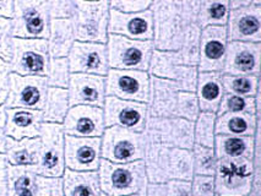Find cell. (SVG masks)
<instances>
[{
    "label": "cell",
    "instance_id": "44dd1931",
    "mask_svg": "<svg viewBox=\"0 0 261 196\" xmlns=\"http://www.w3.org/2000/svg\"><path fill=\"white\" fill-rule=\"evenodd\" d=\"M69 101L72 105H93L103 108L106 97V78L99 75L72 72L68 86Z\"/></svg>",
    "mask_w": 261,
    "mask_h": 196
},
{
    "label": "cell",
    "instance_id": "d6a6232c",
    "mask_svg": "<svg viewBox=\"0 0 261 196\" xmlns=\"http://www.w3.org/2000/svg\"><path fill=\"white\" fill-rule=\"evenodd\" d=\"M229 11V0H201L196 22L201 29L208 26H226Z\"/></svg>",
    "mask_w": 261,
    "mask_h": 196
},
{
    "label": "cell",
    "instance_id": "4dcf8cb0",
    "mask_svg": "<svg viewBox=\"0 0 261 196\" xmlns=\"http://www.w3.org/2000/svg\"><path fill=\"white\" fill-rule=\"evenodd\" d=\"M37 178L32 167L8 164V196H36Z\"/></svg>",
    "mask_w": 261,
    "mask_h": 196
},
{
    "label": "cell",
    "instance_id": "7c38bea8",
    "mask_svg": "<svg viewBox=\"0 0 261 196\" xmlns=\"http://www.w3.org/2000/svg\"><path fill=\"white\" fill-rule=\"evenodd\" d=\"M48 82L45 76L19 75L10 72L9 93L5 108H27L42 110L47 97Z\"/></svg>",
    "mask_w": 261,
    "mask_h": 196
},
{
    "label": "cell",
    "instance_id": "d4e9b609",
    "mask_svg": "<svg viewBox=\"0 0 261 196\" xmlns=\"http://www.w3.org/2000/svg\"><path fill=\"white\" fill-rule=\"evenodd\" d=\"M171 149L161 144L147 143L142 158L148 183H167L169 180Z\"/></svg>",
    "mask_w": 261,
    "mask_h": 196
},
{
    "label": "cell",
    "instance_id": "9f6ffc18",
    "mask_svg": "<svg viewBox=\"0 0 261 196\" xmlns=\"http://www.w3.org/2000/svg\"><path fill=\"white\" fill-rule=\"evenodd\" d=\"M230 9L243 8V7H255L261 5V0H229Z\"/></svg>",
    "mask_w": 261,
    "mask_h": 196
},
{
    "label": "cell",
    "instance_id": "6f0895ef",
    "mask_svg": "<svg viewBox=\"0 0 261 196\" xmlns=\"http://www.w3.org/2000/svg\"><path fill=\"white\" fill-rule=\"evenodd\" d=\"M188 3H189L191 10L194 11V14L198 16V11H199L200 4H201V0H188Z\"/></svg>",
    "mask_w": 261,
    "mask_h": 196
},
{
    "label": "cell",
    "instance_id": "816d5d0a",
    "mask_svg": "<svg viewBox=\"0 0 261 196\" xmlns=\"http://www.w3.org/2000/svg\"><path fill=\"white\" fill-rule=\"evenodd\" d=\"M0 196H8V161L4 153H0Z\"/></svg>",
    "mask_w": 261,
    "mask_h": 196
},
{
    "label": "cell",
    "instance_id": "f907efd6",
    "mask_svg": "<svg viewBox=\"0 0 261 196\" xmlns=\"http://www.w3.org/2000/svg\"><path fill=\"white\" fill-rule=\"evenodd\" d=\"M168 196H193L191 195V184L184 180H168Z\"/></svg>",
    "mask_w": 261,
    "mask_h": 196
},
{
    "label": "cell",
    "instance_id": "b9f144b4",
    "mask_svg": "<svg viewBox=\"0 0 261 196\" xmlns=\"http://www.w3.org/2000/svg\"><path fill=\"white\" fill-rule=\"evenodd\" d=\"M71 71L68 58H50L45 75L48 86L58 89H68Z\"/></svg>",
    "mask_w": 261,
    "mask_h": 196
},
{
    "label": "cell",
    "instance_id": "ac0fdd59",
    "mask_svg": "<svg viewBox=\"0 0 261 196\" xmlns=\"http://www.w3.org/2000/svg\"><path fill=\"white\" fill-rule=\"evenodd\" d=\"M227 46L228 38L226 26H208L201 29L198 63L199 71H222Z\"/></svg>",
    "mask_w": 261,
    "mask_h": 196
},
{
    "label": "cell",
    "instance_id": "5b68a950",
    "mask_svg": "<svg viewBox=\"0 0 261 196\" xmlns=\"http://www.w3.org/2000/svg\"><path fill=\"white\" fill-rule=\"evenodd\" d=\"M144 132L119 126H107L101 136L102 159L113 163H130L142 161L146 149Z\"/></svg>",
    "mask_w": 261,
    "mask_h": 196
},
{
    "label": "cell",
    "instance_id": "3957f363",
    "mask_svg": "<svg viewBox=\"0 0 261 196\" xmlns=\"http://www.w3.org/2000/svg\"><path fill=\"white\" fill-rule=\"evenodd\" d=\"M109 17L108 0H77L71 19L76 41L106 43L109 35Z\"/></svg>",
    "mask_w": 261,
    "mask_h": 196
},
{
    "label": "cell",
    "instance_id": "4fadbf2b",
    "mask_svg": "<svg viewBox=\"0 0 261 196\" xmlns=\"http://www.w3.org/2000/svg\"><path fill=\"white\" fill-rule=\"evenodd\" d=\"M106 128L119 126L127 130L142 132L148 117V105L141 102L106 97L103 104Z\"/></svg>",
    "mask_w": 261,
    "mask_h": 196
},
{
    "label": "cell",
    "instance_id": "8fae6325",
    "mask_svg": "<svg viewBox=\"0 0 261 196\" xmlns=\"http://www.w3.org/2000/svg\"><path fill=\"white\" fill-rule=\"evenodd\" d=\"M106 78V95L126 101L148 103L150 101V74L140 70L109 69Z\"/></svg>",
    "mask_w": 261,
    "mask_h": 196
},
{
    "label": "cell",
    "instance_id": "52a82bcc",
    "mask_svg": "<svg viewBox=\"0 0 261 196\" xmlns=\"http://www.w3.org/2000/svg\"><path fill=\"white\" fill-rule=\"evenodd\" d=\"M214 177L217 195L248 196L254 178L253 159L218 158Z\"/></svg>",
    "mask_w": 261,
    "mask_h": 196
},
{
    "label": "cell",
    "instance_id": "681fc988",
    "mask_svg": "<svg viewBox=\"0 0 261 196\" xmlns=\"http://www.w3.org/2000/svg\"><path fill=\"white\" fill-rule=\"evenodd\" d=\"M10 65L8 62L0 59V107L5 104L9 93V76H10Z\"/></svg>",
    "mask_w": 261,
    "mask_h": 196
},
{
    "label": "cell",
    "instance_id": "f5cc1de1",
    "mask_svg": "<svg viewBox=\"0 0 261 196\" xmlns=\"http://www.w3.org/2000/svg\"><path fill=\"white\" fill-rule=\"evenodd\" d=\"M145 196H168L167 183H148L145 188Z\"/></svg>",
    "mask_w": 261,
    "mask_h": 196
},
{
    "label": "cell",
    "instance_id": "ba28073f",
    "mask_svg": "<svg viewBox=\"0 0 261 196\" xmlns=\"http://www.w3.org/2000/svg\"><path fill=\"white\" fill-rule=\"evenodd\" d=\"M49 60L47 39L14 38L13 55L9 62L11 72L19 75L45 76Z\"/></svg>",
    "mask_w": 261,
    "mask_h": 196
},
{
    "label": "cell",
    "instance_id": "7dc6e473",
    "mask_svg": "<svg viewBox=\"0 0 261 196\" xmlns=\"http://www.w3.org/2000/svg\"><path fill=\"white\" fill-rule=\"evenodd\" d=\"M109 7L121 13H138L146 10L152 5L153 0H108Z\"/></svg>",
    "mask_w": 261,
    "mask_h": 196
},
{
    "label": "cell",
    "instance_id": "9c48e42d",
    "mask_svg": "<svg viewBox=\"0 0 261 196\" xmlns=\"http://www.w3.org/2000/svg\"><path fill=\"white\" fill-rule=\"evenodd\" d=\"M41 151L38 163L33 167L36 173L42 177L62 178L65 172V134L62 124L43 123L41 132Z\"/></svg>",
    "mask_w": 261,
    "mask_h": 196
},
{
    "label": "cell",
    "instance_id": "277c9868",
    "mask_svg": "<svg viewBox=\"0 0 261 196\" xmlns=\"http://www.w3.org/2000/svg\"><path fill=\"white\" fill-rule=\"evenodd\" d=\"M106 46L111 69L148 71L154 50L152 41L130 39L109 33Z\"/></svg>",
    "mask_w": 261,
    "mask_h": 196
},
{
    "label": "cell",
    "instance_id": "30bf717a",
    "mask_svg": "<svg viewBox=\"0 0 261 196\" xmlns=\"http://www.w3.org/2000/svg\"><path fill=\"white\" fill-rule=\"evenodd\" d=\"M148 74L174 81L180 91L195 92L199 69L198 66L185 64L177 50L154 49Z\"/></svg>",
    "mask_w": 261,
    "mask_h": 196
},
{
    "label": "cell",
    "instance_id": "9a60e30c",
    "mask_svg": "<svg viewBox=\"0 0 261 196\" xmlns=\"http://www.w3.org/2000/svg\"><path fill=\"white\" fill-rule=\"evenodd\" d=\"M70 71L77 74H89L106 76L109 71L108 54L106 43L75 41L68 54Z\"/></svg>",
    "mask_w": 261,
    "mask_h": 196
},
{
    "label": "cell",
    "instance_id": "8992f818",
    "mask_svg": "<svg viewBox=\"0 0 261 196\" xmlns=\"http://www.w3.org/2000/svg\"><path fill=\"white\" fill-rule=\"evenodd\" d=\"M50 20V0H14V37L47 39Z\"/></svg>",
    "mask_w": 261,
    "mask_h": 196
},
{
    "label": "cell",
    "instance_id": "7a4b0ae2",
    "mask_svg": "<svg viewBox=\"0 0 261 196\" xmlns=\"http://www.w3.org/2000/svg\"><path fill=\"white\" fill-rule=\"evenodd\" d=\"M97 173L103 194L132 195L144 191L146 188L147 178L142 161L113 163L102 159Z\"/></svg>",
    "mask_w": 261,
    "mask_h": 196
},
{
    "label": "cell",
    "instance_id": "ee69618b",
    "mask_svg": "<svg viewBox=\"0 0 261 196\" xmlns=\"http://www.w3.org/2000/svg\"><path fill=\"white\" fill-rule=\"evenodd\" d=\"M14 38L11 19L0 16V59L8 63L13 55Z\"/></svg>",
    "mask_w": 261,
    "mask_h": 196
},
{
    "label": "cell",
    "instance_id": "f6af8a7d",
    "mask_svg": "<svg viewBox=\"0 0 261 196\" xmlns=\"http://www.w3.org/2000/svg\"><path fill=\"white\" fill-rule=\"evenodd\" d=\"M191 195L193 196H216L215 177L194 176L190 180Z\"/></svg>",
    "mask_w": 261,
    "mask_h": 196
},
{
    "label": "cell",
    "instance_id": "bcb514c9",
    "mask_svg": "<svg viewBox=\"0 0 261 196\" xmlns=\"http://www.w3.org/2000/svg\"><path fill=\"white\" fill-rule=\"evenodd\" d=\"M36 196H64L62 178L38 176Z\"/></svg>",
    "mask_w": 261,
    "mask_h": 196
},
{
    "label": "cell",
    "instance_id": "f1b7e54d",
    "mask_svg": "<svg viewBox=\"0 0 261 196\" xmlns=\"http://www.w3.org/2000/svg\"><path fill=\"white\" fill-rule=\"evenodd\" d=\"M62 180L64 196H102L97 172H75L65 168Z\"/></svg>",
    "mask_w": 261,
    "mask_h": 196
},
{
    "label": "cell",
    "instance_id": "603a6c76",
    "mask_svg": "<svg viewBox=\"0 0 261 196\" xmlns=\"http://www.w3.org/2000/svg\"><path fill=\"white\" fill-rule=\"evenodd\" d=\"M5 134L14 140L38 137L43 124V111L27 108H5Z\"/></svg>",
    "mask_w": 261,
    "mask_h": 196
},
{
    "label": "cell",
    "instance_id": "484cf974",
    "mask_svg": "<svg viewBox=\"0 0 261 196\" xmlns=\"http://www.w3.org/2000/svg\"><path fill=\"white\" fill-rule=\"evenodd\" d=\"M75 31L71 19H51L47 37L50 58H66L74 46Z\"/></svg>",
    "mask_w": 261,
    "mask_h": 196
},
{
    "label": "cell",
    "instance_id": "74e56055",
    "mask_svg": "<svg viewBox=\"0 0 261 196\" xmlns=\"http://www.w3.org/2000/svg\"><path fill=\"white\" fill-rule=\"evenodd\" d=\"M216 113L200 111L199 117L194 122V140L196 145L214 147L216 136Z\"/></svg>",
    "mask_w": 261,
    "mask_h": 196
},
{
    "label": "cell",
    "instance_id": "4316f807",
    "mask_svg": "<svg viewBox=\"0 0 261 196\" xmlns=\"http://www.w3.org/2000/svg\"><path fill=\"white\" fill-rule=\"evenodd\" d=\"M261 125V118L250 113H224L216 118V134L254 136Z\"/></svg>",
    "mask_w": 261,
    "mask_h": 196
},
{
    "label": "cell",
    "instance_id": "836d02e7",
    "mask_svg": "<svg viewBox=\"0 0 261 196\" xmlns=\"http://www.w3.org/2000/svg\"><path fill=\"white\" fill-rule=\"evenodd\" d=\"M194 174V162L191 150L172 147L169 152V180L190 182Z\"/></svg>",
    "mask_w": 261,
    "mask_h": 196
},
{
    "label": "cell",
    "instance_id": "1f68e13d",
    "mask_svg": "<svg viewBox=\"0 0 261 196\" xmlns=\"http://www.w3.org/2000/svg\"><path fill=\"white\" fill-rule=\"evenodd\" d=\"M70 109L68 89L48 87L43 111V122L63 124L68 110Z\"/></svg>",
    "mask_w": 261,
    "mask_h": 196
},
{
    "label": "cell",
    "instance_id": "f35d334b",
    "mask_svg": "<svg viewBox=\"0 0 261 196\" xmlns=\"http://www.w3.org/2000/svg\"><path fill=\"white\" fill-rule=\"evenodd\" d=\"M194 162V174L214 177L217 167V155L214 147L194 145L191 149Z\"/></svg>",
    "mask_w": 261,
    "mask_h": 196
},
{
    "label": "cell",
    "instance_id": "ab89813d",
    "mask_svg": "<svg viewBox=\"0 0 261 196\" xmlns=\"http://www.w3.org/2000/svg\"><path fill=\"white\" fill-rule=\"evenodd\" d=\"M224 113H250L261 118V114L257 113L256 107H255L254 97H245V96L232 95V93L226 92L221 99L216 114L220 116Z\"/></svg>",
    "mask_w": 261,
    "mask_h": 196
},
{
    "label": "cell",
    "instance_id": "8d00e7d4",
    "mask_svg": "<svg viewBox=\"0 0 261 196\" xmlns=\"http://www.w3.org/2000/svg\"><path fill=\"white\" fill-rule=\"evenodd\" d=\"M200 41H201V27L198 25V22H193L185 33L180 48L177 50L185 64L198 66Z\"/></svg>",
    "mask_w": 261,
    "mask_h": 196
},
{
    "label": "cell",
    "instance_id": "2e32d148",
    "mask_svg": "<svg viewBox=\"0 0 261 196\" xmlns=\"http://www.w3.org/2000/svg\"><path fill=\"white\" fill-rule=\"evenodd\" d=\"M64 134L77 137H101L106 123L103 108L93 105H72L63 122Z\"/></svg>",
    "mask_w": 261,
    "mask_h": 196
},
{
    "label": "cell",
    "instance_id": "e0dca14e",
    "mask_svg": "<svg viewBox=\"0 0 261 196\" xmlns=\"http://www.w3.org/2000/svg\"><path fill=\"white\" fill-rule=\"evenodd\" d=\"M261 71V42H228L222 74L255 75Z\"/></svg>",
    "mask_w": 261,
    "mask_h": 196
},
{
    "label": "cell",
    "instance_id": "5bb4252c",
    "mask_svg": "<svg viewBox=\"0 0 261 196\" xmlns=\"http://www.w3.org/2000/svg\"><path fill=\"white\" fill-rule=\"evenodd\" d=\"M64 158L66 170L97 172L102 161L101 137H77L65 135Z\"/></svg>",
    "mask_w": 261,
    "mask_h": 196
},
{
    "label": "cell",
    "instance_id": "d590c367",
    "mask_svg": "<svg viewBox=\"0 0 261 196\" xmlns=\"http://www.w3.org/2000/svg\"><path fill=\"white\" fill-rule=\"evenodd\" d=\"M172 128L173 118L147 117L144 128V135L147 143L161 144L172 149Z\"/></svg>",
    "mask_w": 261,
    "mask_h": 196
},
{
    "label": "cell",
    "instance_id": "e575fe53",
    "mask_svg": "<svg viewBox=\"0 0 261 196\" xmlns=\"http://www.w3.org/2000/svg\"><path fill=\"white\" fill-rule=\"evenodd\" d=\"M222 86L226 93L245 96V97H254L256 92L261 89L260 76L222 74Z\"/></svg>",
    "mask_w": 261,
    "mask_h": 196
},
{
    "label": "cell",
    "instance_id": "91938a15",
    "mask_svg": "<svg viewBox=\"0 0 261 196\" xmlns=\"http://www.w3.org/2000/svg\"><path fill=\"white\" fill-rule=\"evenodd\" d=\"M216 196H220V195H216Z\"/></svg>",
    "mask_w": 261,
    "mask_h": 196
},
{
    "label": "cell",
    "instance_id": "db71d44e",
    "mask_svg": "<svg viewBox=\"0 0 261 196\" xmlns=\"http://www.w3.org/2000/svg\"><path fill=\"white\" fill-rule=\"evenodd\" d=\"M5 124H7V111L5 105L0 107V153H4L7 146V134H5Z\"/></svg>",
    "mask_w": 261,
    "mask_h": 196
},
{
    "label": "cell",
    "instance_id": "f546056e",
    "mask_svg": "<svg viewBox=\"0 0 261 196\" xmlns=\"http://www.w3.org/2000/svg\"><path fill=\"white\" fill-rule=\"evenodd\" d=\"M214 149L217 158L253 159L254 136H233L216 134Z\"/></svg>",
    "mask_w": 261,
    "mask_h": 196
},
{
    "label": "cell",
    "instance_id": "c3c4849f",
    "mask_svg": "<svg viewBox=\"0 0 261 196\" xmlns=\"http://www.w3.org/2000/svg\"><path fill=\"white\" fill-rule=\"evenodd\" d=\"M77 0H50L51 19H72Z\"/></svg>",
    "mask_w": 261,
    "mask_h": 196
},
{
    "label": "cell",
    "instance_id": "7402d4cb",
    "mask_svg": "<svg viewBox=\"0 0 261 196\" xmlns=\"http://www.w3.org/2000/svg\"><path fill=\"white\" fill-rule=\"evenodd\" d=\"M150 101L148 117L173 118L175 117L178 93L180 91L174 81L150 75Z\"/></svg>",
    "mask_w": 261,
    "mask_h": 196
},
{
    "label": "cell",
    "instance_id": "83f0119b",
    "mask_svg": "<svg viewBox=\"0 0 261 196\" xmlns=\"http://www.w3.org/2000/svg\"><path fill=\"white\" fill-rule=\"evenodd\" d=\"M39 151H41L39 136L32 138L25 137L21 140L8 137L4 155L7 157L8 164L33 168L38 163Z\"/></svg>",
    "mask_w": 261,
    "mask_h": 196
},
{
    "label": "cell",
    "instance_id": "cb8c5ba5",
    "mask_svg": "<svg viewBox=\"0 0 261 196\" xmlns=\"http://www.w3.org/2000/svg\"><path fill=\"white\" fill-rule=\"evenodd\" d=\"M195 93L201 111L217 113L221 99L224 95L222 74L214 71H199Z\"/></svg>",
    "mask_w": 261,
    "mask_h": 196
},
{
    "label": "cell",
    "instance_id": "7bdbcfd3",
    "mask_svg": "<svg viewBox=\"0 0 261 196\" xmlns=\"http://www.w3.org/2000/svg\"><path fill=\"white\" fill-rule=\"evenodd\" d=\"M200 104L198 96L195 92L189 91H179L177 107H175V117L183 118L189 122H195L196 118L199 117Z\"/></svg>",
    "mask_w": 261,
    "mask_h": 196
},
{
    "label": "cell",
    "instance_id": "ffe728a7",
    "mask_svg": "<svg viewBox=\"0 0 261 196\" xmlns=\"http://www.w3.org/2000/svg\"><path fill=\"white\" fill-rule=\"evenodd\" d=\"M226 31L228 42H261V5L230 9Z\"/></svg>",
    "mask_w": 261,
    "mask_h": 196
},
{
    "label": "cell",
    "instance_id": "6da1fadb",
    "mask_svg": "<svg viewBox=\"0 0 261 196\" xmlns=\"http://www.w3.org/2000/svg\"><path fill=\"white\" fill-rule=\"evenodd\" d=\"M153 46L160 50H178L196 15L188 0H153Z\"/></svg>",
    "mask_w": 261,
    "mask_h": 196
},
{
    "label": "cell",
    "instance_id": "60d3db41",
    "mask_svg": "<svg viewBox=\"0 0 261 196\" xmlns=\"http://www.w3.org/2000/svg\"><path fill=\"white\" fill-rule=\"evenodd\" d=\"M172 147L177 149L191 150L195 145L194 140V123L185 120L183 118L173 117V128H172Z\"/></svg>",
    "mask_w": 261,
    "mask_h": 196
},
{
    "label": "cell",
    "instance_id": "680465c9",
    "mask_svg": "<svg viewBox=\"0 0 261 196\" xmlns=\"http://www.w3.org/2000/svg\"><path fill=\"white\" fill-rule=\"evenodd\" d=\"M102 196H111V195H107V194H103L102 192ZM119 196H145V190L141 192H136V194H132V195H119Z\"/></svg>",
    "mask_w": 261,
    "mask_h": 196
},
{
    "label": "cell",
    "instance_id": "11a10c76",
    "mask_svg": "<svg viewBox=\"0 0 261 196\" xmlns=\"http://www.w3.org/2000/svg\"><path fill=\"white\" fill-rule=\"evenodd\" d=\"M13 11L14 0H0V16L11 19L13 17Z\"/></svg>",
    "mask_w": 261,
    "mask_h": 196
},
{
    "label": "cell",
    "instance_id": "d6986e66",
    "mask_svg": "<svg viewBox=\"0 0 261 196\" xmlns=\"http://www.w3.org/2000/svg\"><path fill=\"white\" fill-rule=\"evenodd\" d=\"M109 33L139 41H152L153 20L151 9L138 13H121L111 9Z\"/></svg>",
    "mask_w": 261,
    "mask_h": 196
}]
</instances>
